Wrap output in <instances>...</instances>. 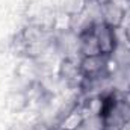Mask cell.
<instances>
[{"label": "cell", "mask_w": 130, "mask_h": 130, "mask_svg": "<svg viewBox=\"0 0 130 130\" xmlns=\"http://www.w3.org/2000/svg\"><path fill=\"white\" fill-rule=\"evenodd\" d=\"M112 59L104 55L83 56L80 58V71L86 79H101L112 73Z\"/></svg>", "instance_id": "cell-1"}, {"label": "cell", "mask_w": 130, "mask_h": 130, "mask_svg": "<svg viewBox=\"0 0 130 130\" xmlns=\"http://www.w3.org/2000/svg\"><path fill=\"white\" fill-rule=\"evenodd\" d=\"M58 77L65 85L79 89L83 80V76L80 71V58L79 56H62L59 67H58Z\"/></svg>", "instance_id": "cell-2"}, {"label": "cell", "mask_w": 130, "mask_h": 130, "mask_svg": "<svg viewBox=\"0 0 130 130\" xmlns=\"http://www.w3.org/2000/svg\"><path fill=\"white\" fill-rule=\"evenodd\" d=\"M94 35L97 38L98 48L100 53L104 56H112L113 52L117 50L120 41H118V35H117V29L109 27L107 24H104L103 21H97L94 24Z\"/></svg>", "instance_id": "cell-3"}, {"label": "cell", "mask_w": 130, "mask_h": 130, "mask_svg": "<svg viewBox=\"0 0 130 130\" xmlns=\"http://www.w3.org/2000/svg\"><path fill=\"white\" fill-rule=\"evenodd\" d=\"M126 15L127 12L120 6L113 5L112 2H106L100 5V20L112 29H117V30L121 29L126 21Z\"/></svg>", "instance_id": "cell-4"}, {"label": "cell", "mask_w": 130, "mask_h": 130, "mask_svg": "<svg viewBox=\"0 0 130 130\" xmlns=\"http://www.w3.org/2000/svg\"><path fill=\"white\" fill-rule=\"evenodd\" d=\"M92 27L77 35V38H79V55H80V58L101 55L100 53V48H98L97 38L94 35V29Z\"/></svg>", "instance_id": "cell-5"}, {"label": "cell", "mask_w": 130, "mask_h": 130, "mask_svg": "<svg viewBox=\"0 0 130 130\" xmlns=\"http://www.w3.org/2000/svg\"><path fill=\"white\" fill-rule=\"evenodd\" d=\"M123 35H124V44L130 47V17H126V21L123 24Z\"/></svg>", "instance_id": "cell-6"}, {"label": "cell", "mask_w": 130, "mask_h": 130, "mask_svg": "<svg viewBox=\"0 0 130 130\" xmlns=\"http://www.w3.org/2000/svg\"><path fill=\"white\" fill-rule=\"evenodd\" d=\"M121 95H123V100H124V101L130 106V89H129V91H126L124 94H121Z\"/></svg>", "instance_id": "cell-7"}, {"label": "cell", "mask_w": 130, "mask_h": 130, "mask_svg": "<svg viewBox=\"0 0 130 130\" xmlns=\"http://www.w3.org/2000/svg\"><path fill=\"white\" fill-rule=\"evenodd\" d=\"M120 130H130V123H127V124H124V126H123V127H121Z\"/></svg>", "instance_id": "cell-8"}, {"label": "cell", "mask_w": 130, "mask_h": 130, "mask_svg": "<svg viewBox=\"0 0 130 130\" xmlns=\"http://www.w3.org/2000/svg\"><path fill=\"white\" fill-rule=\"evenodd\" d=\"M77 130H86V129H85L83 126H80V127H79V129H77Z\"/></svg>", "instance_id": "cell-9"}]
</instances>
